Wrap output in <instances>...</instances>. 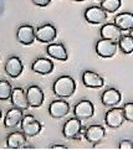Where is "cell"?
Instances as JSON below:
<instances>
[{"label": "cell", "mask_w": 133, "mask_h": 150, "mask_svg": "<svg viewBox=\"0 0 133 150\" xmlns=\"http://www.w3.org/2000/svg\"><path fill=\"white\" fill-rule=\"evenodd\" d=\"M1 117H3V112H1V109H0V119H1Z\"/></svg>", "instance_id": "4dcf8cb0"}, {"label": "cell", "mask_w": 133, "mask_h": 150, "mask_svg": "<svg viewBox=\"0 0 133 150\" xmlns=\"http://www.w3.org/2000/svg\"><path fill=\"white\" fill-rule=\"evenodd\" d=\"M129 36H131L132 39H133V28H132V29L129 30Z\"/></svg>", "instance_id": "f546056e"}, {"label": "cell", "mask_w": 133, "mask_h": 150, "mask_svg": "<svg viewBox=\"0 0 133 150\" xmlns=\"http://www.w3.org/2000/svg\"><path fill=\"white\" fill-rule=\"evenodd\" d=\"M82 83L87 88H101L105 84V79L93 71H85L82 73Z\"/></svg>", "instance_id": "2e32d148"}, {"label": "cell", "mask_w": 133, "mask_h": 150, "mask_svg": "<svg viewBox=\"0 0 133 150\" xmlns=\"http://www.w3.org/2000/svg\"><path fill=\"white\" fill-rule=\"evenodd\" d=\"M50 149H67V145H61V144H54L51 145Z\"/></svg>", "instance_id": "f1b7e54d"}, {"label": "cell", "mask_w": 133, "mask_h": 150, "mask_svg": "<svg viewBox=\"0 0 133 150\" xmlns=\"http://www.w3.org/2000/svg\"><path fill=\"white\" fill-rule=\"evenodd\" d=\"M122 109H123V114H124L126 120L133 122V102H128V103H126Z\"/></svg>", "instance_id": "484cf974"}, {"label": "cell", "mask_w": 133, "mask_h": 150, "mask_svg": "<svg viewBox=\"0 0 133 150\" xmlns=\"http://www.w3.org/2000/svg\"><path fill=\"white\" fill-rule=\"evenodd\" d=\"M24 110L21 109H18V108H11L6 112V114H5V118H4V125L5 128H8V129H11V128H15L18 127L21 120H23V117H24Z\"/></svg>", "instance_id": "d6986e66"}, {"label": "cell", "mask_w": 133, "mask_h": 150, "mask_svg": "<svg viewBox=\"0 0 133 150\" xmlns=\"http://www.w3.org/2000/svg\"><path fill=\"white\" fill-rule=\"evenodd\" d=\"M73 1H85V0H73Z\"/></svg>", "instance_id": "1f68e13d"}, {"label": "cell", "mask_w": 133, "mask_h": 150, "mask_svg": "<svg viewBox=\"0 0 133 150\" xmlns=\"http://www.w3.org/2000/svg\"><path fill=\"white\" fill-rule=\"evenodd\" d=\"M73 114L80 120H87L90 118H92L95 114V107L92 102L88 99L80 100L73 108Z\"/></svg>", "instance_id": "52a82bcc"}, {"label": "cell", "mask_w": 133, "mask_h": 150, "mask_svg": "<svg viewBox=\"0 0 133 150\" xmlns=\"http://www.w3.org/2000/svg\"><path fill=\"white\" fill-rule=\"evenodd\" d=\"M28 137L23 132H13L6 137V146L10 149H21L28 144Z\"/></svg>", "instance_id": "44dd1931"}, {"label": "cell", "mask_w": 133, "mask_h": 150, "mask_svg": "<svg viewBox=\"0 0 133 150\" xmlns=\"http://www.w3.org/2000/svg\"><path fill=\"white\" fill-rule=\"evenodd\" d=\"M115 24L122 31H129L133 28V14L129 11L118 14L115 18Z\"/></svg>", "instance_id": "7402d4cb"}, {"label": "cell", "mask_w": 133, "mask_h": 150, "mask_svg": "<svg viewBox=\"0 0 133 150\" xmlns=\"http://www.w3.org/2000/svg\"><path fill=\"white\" fill-rule=\"evenodd\" d=\"M100 1H102V0H100Z\"/></svg>", "instance_id": "d6a6232c"}, {"label": "cell", "mask_w": 133, "mask_h": 150, "mask_svg": "<svg viewBox=\"0 0 133 150\" xmlns=\"http://www.w3.org/2000/svg\"><path fill=\"white\" fill-rule=\"evenodd\" d=\"M85 20L92 25L105 24L107 21V13L101 6H90L85 10Z\"/></svg>", "instance_id": "8992f818"}, {"label": "cell", "mask_w": 133, "mask_h": 150, "mask_svg": "<svg viewBox=\"0 0 133 150\" xmlns=\"http://www.w3.org/2000/svg\"><path fill=\"white\" fill-rule=\"evenodd\" d=\"M20 125H21V132L28 138H33V137L39 135L40 132L42 130V124L33 114L24 115Z\"/></svg>", "instance_id": "7a4b0ae2"}, {"label": "cell", "mask_w": 133, "mask_h": 150, "mask_svg": "<svg viewBox=\"0 0 133 150\" xmlns=\"http://www.w3.org/2000/svg\"><path fill=\"white\" fill-rule=\"evenodd\" d=\"M124 122L126 118L123 114V109L118 108V107H113L112 109L107 110V113L105 115V123L107 124V127L112 128V129L119 128Z\"/></svg>", "instance_id": "ba28073f"}, {"label": "cell", "mask_w": 133, "mask_h": 150, "mask_svg": "<svg viewBox=\"0 0 133 150\" xmlns=\"http://www.w3.org/2000/svg\"><path fill=\"white\" fill-rule=\"evenodd\" d=\"M100 35H101V39L110 40V41H113V42H118L121 36H122V30L115 23L113 24L107 23V24H103V26L101 28Z\"/></svg>", "instance_id": "4fadbf2b"}, {"label": "cell", "mask_w": 133, "mask_h": 150, "mask_svg": "<svg viewBox=\"0 0 133 150\" xmlns=\"http://www.w3.org/2000/svg\"><path fill=\"white\" fill-rule=\"evenodd\" d=\"M96 53L102 57V58H111L113 57L117 51H118V44L113 41H110V40H105V39H101L97 41L96 44Z\"/></svg>", "instance_id": "5b68a950"}, {"label": "cell", "mask_w": 133, "mask_h": 150, "mask_svg": "<svg viewBox=\"0 0 133 150\" xmlns=\"http://www.w3.org/2000/svg\"><path fill=\"white\" fill-rule=\"evenodd\" d=\"M119 149H133V142L128 139H123L119 142Z\"/></svg>", "instance_id": "4316f807"}, {"label": "cell", "mask_w": 133, "mask_h": 150, "mask_svg": "<svg viewBox=\"0 0 133 150\" xmlns=\"http://www.w3.org/2000/svg\"><path fill=\"white\" fill-rule=\"evenodd\" d=\"M26 97H28V102L29 105L33 107V108H39L42 105L45 99V96L42 89L39 86H30V87L26 89Z\"/></svg>", "instance_id": "7c38bea8"}, {"label": "cell", "mask_w": 133, "mask_h": 150, "mask_svg": "<svg viewBox=\"0 0 133 150\" xmlns=\"http://www.w3.org/2000/svg\"><path fill=\"white\" fill-rule=\"evenodd\" d=\"M68 113H70V104L63 98L52 100L49 105V114L52 118H55V119L65 118Z\"/></svg>", "instance_id": "9c48e42d"}, {"label": "cell", "mask_w": 133, "mask_h": 150, "mask_svg": "<svg viewBox=\"0 0 133 150\" xmlns=\"http://www.w3.org/2000/svg\"><path fill=\"white\" fill-rule=\"evenodd\" d=\"M86 128H82L81 120L77 119L76 117L68 119L62 127V135L67 138V139H80L81 138V134L85 133Z\"/></svg>", "instance_id": "3957f363"}, {"label": "cell", "mask_w": 133, "mask_h": 150, "mask_svg": "<svg viewBox=\"0 0 133 150\" xmlns=\"http://www.w3.org/2000/svg\"><path fill=\"white\" fill-rule=\"evenodd\" d=\"M85 139L93 144V145H97L98 143H101L105 139L106 137V129L102 125H98V124H92L86 128V130L83 133Z\"/></svg>", "instance_id": "30bf717a"}, {"label": "cell", "mask_w": 133, "mask_h": 150, "mask_svg": "<svg viewBox=\"0 0 133 150\" xmlns=\"http://www.w3.org/2000/svg\"><path fill=\"white\" fill-rule=\"evenodd\" d=\"M31 69H33L35 73L45 76V74H49L54 71V62L46 57L36 58L33 62V65H31Z\"/></svg>", "instance_id": "ac0fdd59"}, {"label": "cell", "mask_w": 133, "mask_h": 150, "mask_svg": "<svg viewBox=\"0 0 133 150\" xmlns=\"http://www.w3.org/2000/svg\"><path fill=\"white\" fill-rule=\"evenodd\" d=\"M57 30L52 24H44L35 29V37L36 40L42 44H51L56 39Z\"/></svg>", "instance_id": "277c9868"}, {"label": "cell", "mask_w": 133, "mask_h": 150, "mask_svg": "<svg viewBox=\"0 0 133 150\" xmlns=\"http://www.w3.org/2000/svg\"><path fill=\"white\" fill-rule=\"evenodd\" d=\"M13 87L9 81L6 79H1L0 81V100H8L11 97Z\"/></svg>", "instance_id": "cb8c5ba5"}, {"label": "cell", "mask_w": 133, "mask_h": 150, "mask_svg": "<svg viewBox=\"0 0 133 150\" xmlns=\"http://www.w3.org/2000/svg\"><path fill=\"white\" fill-rule=\"evenodd\" d=\"M121 92L116 88H107L101 96V102L105 107H116L121 103Z\"/></svg>", "instance_id": "e0dca14e"}, {"label": "cell", "mask_w": 133, "mask_h": 150, "mask_svg": "<svg viewBox=\"0 0 133 150\" xmlns=\"http://www.w3.org/2000/svg\"><path fill=\"white\" fill-rule=\"evenodd\" d=\"M117 44H118V50L124 55H129L133 52V39L129 35H122Z\"/></svg>", "instance_id": "603a6c76"}, {"label": "cell", "mask_w": 133, "mask_h": 150, "mask_svg": "<svg viewBox=\"0 0 133 150\" xmlns=\"http://www.w3.org/2000/svg\"><path fill=\"white\" fill-rule=\"evenodd\" d=\"M10 100H11L13 107L21 109V110H26L30 107L28 102V97H26V91H24L21 87L13 88Z\"/></svg>", "instance_id": "5bb4252c"}, {"label": "cell", "mask_w": 133, "mask_h": 150, "mask_svg": "<svg viewBox=\"0 0 133 150\" xmlns=\"http://www.w3.org/2000/svg\"><path fill=\"white\" fill-rule=\"evenodd\" d=\"M30 1L33 3L34 5H36V6L45 8V6H47V5L51 3V0H30Z\"/></svg>", "instance_id": "83f0119b"}, {"label": "cell", "mask_w": 133, "mask_h": 150, "mask_svg": "<svg viewBox=\"0 0 133 150\" xmlns=\"http://www.w3.org/2000/svg\"><path fill=\"white\" fill-rule=\"evenodd\" d=\"M52 91L58 98H70L76 91V82L70 76H61L52 84Z\"/></svg>", "instance_id": "6da1fadb"}, {"label": "cell", "mask_w": 133, "mask_h": 150, "mask_svg": "<svg viewBox=\"0 0 133 150\" xmlns=\"http://www.w3.org/2000/svg\"><path fill=\"white\" fill-rule=\"evenodd\" d=\"M23 69H24V65L18 56H11L8 58L6 63H5V72H6L9 77L11 78L19 77L23 73Z\"/></svg>", "instance_id": "9a60e30c"}, {"label": "cell", "mask_w": 133, "mask_h": 150, "mask_svg": "<svg viewBox=\"0 0 133 150\" xmlns=\"http://www.w3.org/2000/svg\"><path fill=\"white\" fill-rule=\"evenodd\" d=\"M46 52L47 55L50 57L55 58L57 61H66L68 58V53H67V50L63 44H49L46 47Z\"/></svg>", "instance_id": "ffe728a7"}, {"label": "cell", "mask_w": 133, "mask_h": 150, "mask_svg": "<svg viewBox=\"0 0 133 150\" xmlns=\"http://www.w3.org/2000/svg\"><path fill=\"white\" fill-rule=\"evenodd\" d=\"M16 40L20 42L21 45H25V46H29L31 44H34V41L36 40L35 29L31 25L19 26L18 31H16Z\"/></svg>", "instance_id": "8fae6325"}, {"label": "cell", "mask_w": 133, "mask_h": 150, "mask_svg": "<svg viewBox=\"0 0 133 150\" xmlns=\"http://www.w3.org/2000/svg\"><path fill=\"white\" fill-rule=\"evenodd\" d=\"M121 0H102L101 1V8L106 13H116L121 8Z\"/></svg>", "instance_id": "d4e9b609"}]
</instances>
